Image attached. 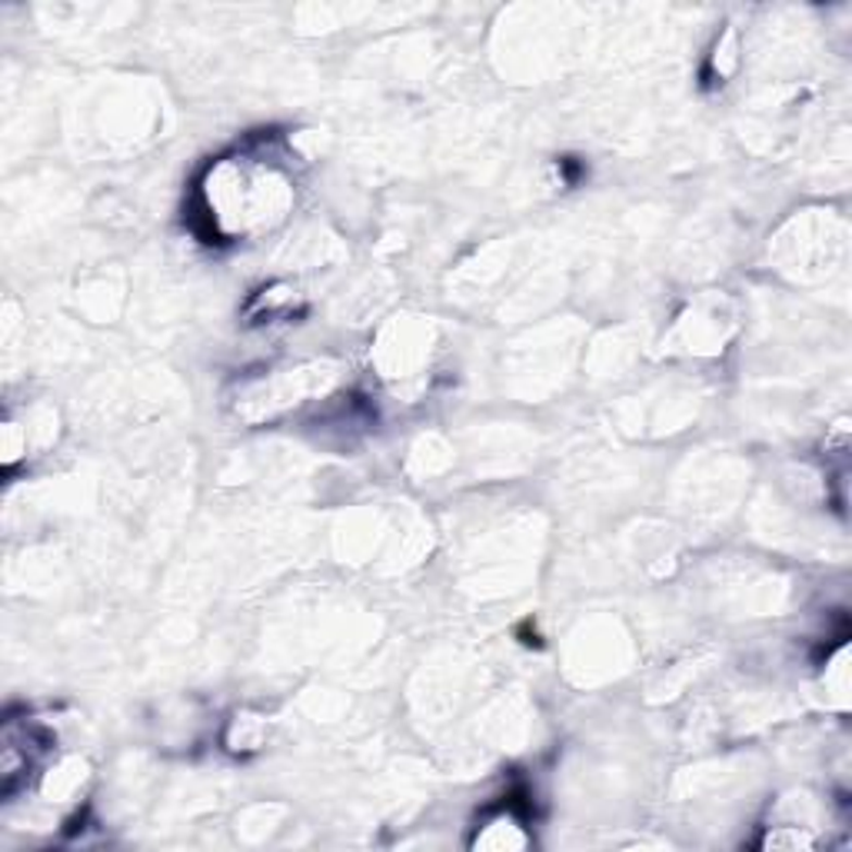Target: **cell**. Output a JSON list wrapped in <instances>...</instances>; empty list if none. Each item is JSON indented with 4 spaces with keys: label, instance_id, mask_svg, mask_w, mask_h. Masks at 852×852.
Returning <instances> with one entry per match:
<instances>
[{
    "label": "cell",
    "instance_id": "1",
    "mask_svg": "<svg viewBox=\"0 0 852 852\" xmlns=\"http://www.w3.org/2000/svg\"><path fill=\"white\" fill-rule=\"evenodd\" d=\"M526 842H529V839H526L523 823H519V816H516L513 810L497 813V816L484 826V832H476V839H473V845H487V849H519V845H526Z\"/></svg>",
    "mask_w": 852,
    "mask_h": 852
}]
</instances>
